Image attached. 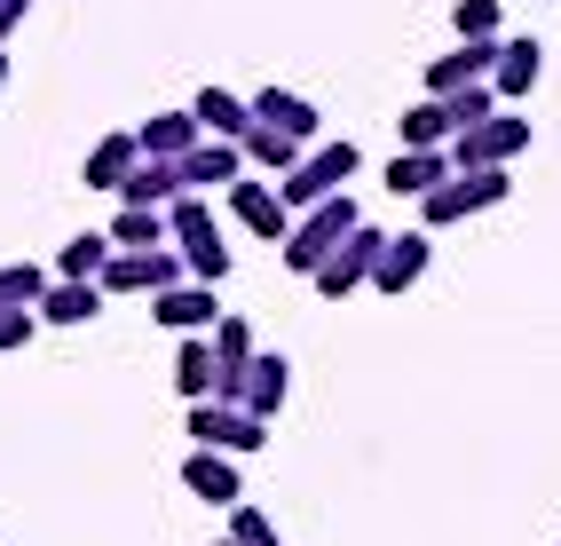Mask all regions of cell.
<instances>
[{
    "label": "cell",
    "instance_id": "9a60e30c",
    "mask_svg": "<svg viewBox=\"0 0 561 546\" xmlns=\"http://www.w3.org/2000/svg\"><path fill=\"white\" fill-rule=\"evenodd\" d=\"M135 143H142V159H167V167H182L206 143V127L191 120V112H159V120H142L135 127Z\"/></svg>",
    "mask_w": 561,
    "mask_h": 546
},
{
    "label": "cell",
    "instance_id": "ba28073f",
    "mask_svg": "<svg viewBox=\"0 0 561 546\" xmlns=\"http://www.w3.org/2000/svg\"><path fill=\"white\" fill-rule=\"evenodd\" d=\"M191 270H182V253L174 246H151V253H111L103 262V294H167V285H182Z\"/></svg>",
    "mask_w": 561,
    "mask_h": 546
},
{
    "label": "cell",
    "instance_id": "8fae6325",
    "mask_svg": "<svg viewBox=\"0 0 561 546\" xmlns=\"http://www.w3.org/2000/svg\"><path fill=\"white\" fill-rule=\"evenodd\" d=\"M151 317L167 325V333H214V325H221V302H214V285L182 277V285H167V294H151Z\"/></svg>",
    "mask_w": 561,
    "mask_h": 546
},
{
    "label": "cell",
    "instance_id": "5bb4252c",
    "mask_svg": "<svg viewBox=\"0 0 561 546\" xmlns=\"http://www.w3.org/2000/svg\"><path fill=\"white\" fill-rule=\"evenodd\" d=\"M182 491L206 499V507H238V499H245L238 459H230V452H191V459H182Z\"/></svg>",
    "mask_w": 561,
    "mask_h": 546
},
{
    "label": "cell",
    "instance_id": "4fadbf2b",
    "mask_svg": "<svg viewBox=\"0 0 561 546\" xmlns=\"http://www.w3.org/2000/svg\"><path fill=\"white\" fill-rule=\"evenodd\" d=\"M253 120L261 127H277V135H293V143H309V151H317V103L309 95H293V88H253Z\"/></svg>",
    "mask_w": 561,
    "mask_h": 546
},
{
    "label": "cell",
    "instance_id": "f1b7e54d",
    "mask_svg": "<svg viewBox=\"0 0 561 546\" xmlns=\"http://www.w3.org/2000/svg\"><path fill=\"white\" fill-rule=\"evenodd\" d=\"M48 270L41 262H0V309H41V294H48Z\"/></svg>",
    "mask_w": 561,
    "mask_h": 546
},
{
    "label": "cell",
    "instance_id": "4316f807",
    "mask_svg": "<svg viewBox=\"0 0 561 546\" xmlns=\"http://www.w3.org/2000/svg\"><path fill=\"white\" fill-rule=\"evenodd\" d=\"M403 151H451V112H443L435 95L403 112Z\"/></svg>",
    "mask_w": 561,
    "mask_h": 546
},
{
    "label": "cell",
    "instance_id": "83f0119b",
    "mask_svg": "<svg viewBox=\"0 0 561 546\" xmlns=\"http://www.w3.org/2000/svg\"><path fill=\"white\" fill-rule=\"evenodd\" d=\"M111 253H119V246H111L103 230H88V238H71V246L56 253V277H80V285H95V277H103V262H111Z\"/></svg>",
    "mask_w": 561,
    "mask_h": 546
},
{
    "label": "cell",
    "instance_id": "7c38bea8",
    "mask_svg": "<svg viewBox=\"0 0 561 546\" xmlns=\"http://www.w3.org/2000/svg\"><path fill=\"white\" fill-rule=\"evenodd\" d=\"M491 64H499V41H459L451 56H435V64H427V95L491 88Z\"/></svg>",
    "mask_w": 561,
    "mask_h": 546
},
{
    "label": "cell",
    "instance_id": "5b68a950",
    "mask_svg": "<svg viewBox=\"0 0 561 546\" xmlns=\"http://www.w3.org/2000/svg\"><path fill=\"white\" fill-rule=\"evenodd\" d=\"M522 151H530V120L491 112L482 127H467V135L451 143V167H459V174H482V167H514Z\"/></svg>",
    "mask_w": 561,
    "mask_h": 546
},
{
    "label": "cell",
    "instance_id": "4dcf8cb0",
    "mask_svg": "<svg viewBox=\"0 0 561 546\" xmlns=\"http://www.w3.org/2000/svg\"><path fill=\"white\" fill-rule=\"evenodd\" d=\"M230 538H238V546H285V538H277V523L261 515L253 499H238V507H230Z\"/></svg>",
    "mask_w": 561,
    "mask_h": 546
},
{
    "label": "cell",
    "instance_id": "7402d4cb",
    "mask_svg": "<svg viewBox=\"0 0 561 546\" xmlns=\"http://www.w3.org/2000/svg\"><path fill=\"white\" fill-rule=\"evenodd\" d=\"M95 309H103V285H80V277H56L48 294H41V309H32V317H41V325H88Z\"/></svg>",
    "mask_w": 561,
    "mask_h": 546
},
{
    "label": "cell",
    "instance_id": "484cf974",
    "mask_svg": "<svg viewBox=\"0 0 561 546\" xmlns=\"http://www.w3.org/2000/svg\"><path fill=\"white\" fill-rule=\"evenodd\" d=\"M119 253H151V246H167V206H119V223L103 230Z\"/></svg>",
    "mask_w": 561,
    "mask_h": 546
},
{
    "label": "cell",
    "instance_id": "9c48e42d",
    "mask_svg": "<svg viewBox=\"0 0 561 546\" xmlns=\"http://www.w3.org/2000/svg\"><path fill=\"white\" fill-rule=\"evenodd\" d=\"M427 262H435V238L427 230H388L380 270H371V294H411V285L427 277Z\"/></svg>",
    "mask_w": 561,
    "mask_h": 546
},
{
    "label": "cell",
    "instance_id": "d4e9b609",
    "mask_svg": "<svg viewBox=\"0 0 561 546\" xmlns=\"http://www.w3.org/2000/svg\"><path fill=\"white\" fill-rule=\"evenodd\" d=\"M285 388H293V364L261 349V356H253V380H245V412H253V420H277Z\"/></svg>",
    "mask_w": 561,
    "mask_h": 546
},
{
    "label": "cell",
    "instance_id": "8992f818",
    "mask_svg": "<svg viewBox=\"0 0 561 546\" xmlns=\"http://www.w3.org/2000/svg\"><path fill=\"white\" fill-rule=\"evenodd\" d=\"M270 444V420H253L245 405H191V452H230V459H245V452H261Z\"/></svg>",
    "mask_w": 561,
    "mask_h": 546
},
{
    "label": "cell",
    "instance_id": "d6986e66",
    "mask_svg": "<svg viewBox=\"0 0 561 546\" xmlns=\"http://www.w3.org/2000/svg\"><path fill=\"white\" fill-rule=\"evenodd\" d=\"M191 120H198L214 143H238V135L253 127V103L230 95V88H198V95H191Z\"/></svg>",
    "mask_w": 561,
    "mask_h": 546
},
{
    "label": "cell",
    "instance_id": "f546056e",
    "mask_svg": "<svg viewBox=\"0 0 561 546\" xmlns=\"http://www.w3.org/2000/svg\"><path fill=\"white\" fill-rule=\"evenodd\" d=\"M435 103L451 112V143H459L467 127H482V120L499 112V95H491V88H459V95H435Z\"/></svg>",
    "mask_w": 561,
    "mask_h": 546
},
{
    "label": "cell",
    "instance_id": "6da1fadb",
    "mask_svg": "<svg viewBox=\"0 0 561 546\" xmlns=\"http://www.w3.org/2000/svg\"><path fill=\"white\" fill-rule=\"evenodd\" d=\"M167 246L182 253V270H191L198 285L230 277V246H221V223H214V206H206L198 191H182V198L167 206Z\"/></svg>",
    "mask_w": 561,
    "mask_h": 546
},
{
    "label": "cell",
    "instance_id": "d590c367",
    "mask_svg": "<svg viewBox=\"0 0 561 546\" xmlns=\"http://www.w3.org/2000/svg\"><path fill=\"white\" fill-rule=\"evenodd\" d=\"M214 546H238V538H230V531H221V538H214Z\"/></svg>",
    "mask_w": 561,
    "mask_h": 546
},
{
    "label": "cell",
    "instance_id": "ac0fdd59",
    "mask_svg": "<svg viewBox=\"0 0 561 546\" xmlns=\"http://www.w3.org/2000/svg\"><path fill=\"white\" fill-rule=\"evenodd\" d=\"M238 151H245V167H253V174H277V182H285L293 167L309 159V143H293V135H277V127H261V120H253V127L238 135Z\"/></svg>",
    "mask_w": 561,
    "mask_h": 546
},
{
    "label": "cell",
    "instance_id": "d6a6232c",
    "mask_svg": "<svg viewBox=\"0 0 561 546\" xmlns=\"http://www.w3.org/2000/svg\"><path fill=\"white\" fill-rule=\"evenodd\" d=\"M32 325H41L32 309H0V356H9V349H24V341H32Z\"/></svg>",
    "mask_w": 561,
    "mask_h": 546
},
{
    "label": "cell",
    "instance_id": "ffe728a7",
    "mask_svg": "<svg viewBox=\"0 0 561 546\" xmlns=\"http://www.w3.org/2000/svg\"><path fill=\"white\" fill-rule=\"evenodd\" d=\"M142 167V143L119 127V135H103L95 151H88V191H127V174Z\"/></svg>",
    "mask_w": 561,
    "mask_h": 546
},
{
    "label": "cell",
    "instance_id": "603a6c76",
    "mask_svg": "<svg viewBox=\"0 0 561 546\" xmlns=\"http://www.w3.org/2000/svg\"><path fill=\"white\" fill-rule=\"evenodd\" d=\"M245 174V151H238V143H198V151L191 159H182V182H191V191H206V182H221V191H230V182Z\"/></svg>",
    "mask_w": 561,
    "mask_h": 546
},
{
    "label": "cell",
    "instance_id": "3957f363",
    "mask_svg": "<svg viewBox=\"0 0 561 546\" xmlns=\"http://www.w3.org/2000/svg\"><path fill=\"white\" fill-rule=\"evenodd\" d=\"M356 223H364V214H356V198H348V191H341V198H324V206H309V214H293L285 270H293V277H317V270H324V253L341 246Z\"/></svg>",
    "mask_w": 561,
    "mask_h": 546
},
{
    "label": "cell",
    "instance_id": "836d02e7",
    "mask_svg": "<svg viewBox=\"0 0 561 546\" xmlns=\"http://www.w3.org/2000/svg\"><path fill=\"white\" fill-rule=\"evenodd\" d=\"M24 9H32V0H0V48H9V32L24 24Z\"/></svg>",
    "mask_w": 561,
    "mask_h": 546
},
{
    "label": "cell",
    "instance_id": "7a4b0ae2",
    "mask_svg": "<svg viewBox=\"0 0 561 546\" xmlns=\"http://www.w3.org/2000/svg\"><path fill=\"white\" fill-rule=\"evenodd\" d=\"M506 167H482V174H451L443 191H427L420 198V230L435 238V230H451V223H474V214H491V206H506Z\"/></svg>",
    "mask_w": 561,
    "mask_h": 546
},
{
    "label": "cell",
    "instance_id": "1f68e13d",
    "mask_svg": "<svg viewBox=\"0 0 561 546\" xmlns=\"http://www.w3.org/2000/svg\"><path fill=\"white\" fill-rule=\"evenodd\" d=\"M451 24H459V41H499V0H459Z\"/></svg>",
    "mask_w": 561,
    "mask_h": 546
},
{
    "label": "cell",
    "instance_id": "30bf717a",
    "mask_svg": "<svg viewBox=\"0 0 561 546\" xmlns=\"http://www.w3.org/2000/svg\"><path fill=\"white\" fill-rule=\"evenodd\" d=\"M230 214H238L253 238H270V246H285V238H293V214H285V198H277V182L238 174V182H230Z\"/></svg>",
    "mask_w": 561,
    "mask_h": 546
},
{
    "label": "cell",
    "instance_id": "52a82bcc",
    "mask_svg": "<svg viewBox=\"0 0 561 546\" xmlns=\"http://www.w3.org/2000/svg\"><path fill=\"white\" fill-rule=\"evenodd\" d=\"M380 246H388V230L356 223L341 246L324 253V270H317V294H324V302H348L356 285H371V270H380Z\"/></svg>",
    "mask_w": 561,
    "mask_h": 546
},
{
    "label": "cell",
    "instance_id": "e0dca14e",
    "mask_svg": "<svg viewBox=\"0 0 561 546\" xmlns=\"http://www.w3.org/2000/svg\"><path fill=\"white\" fill-rule=\"evenodd\" d=\"M538 64H546V48L538 41H499V64H491V95L499 103H522L538 88Z\"/></svg>",
    "mask_w": 561,
    "mask_h": 546
},
{
    "label": "cell",
    "instance_id": "277c9868",
    "mask_svg": "<svg viewBox=\"0 0 561 546\" xmlns=\"http://www.w3.org/2000/svg\"><path fill=\"white\" fill-rule=\"evenodd\" d=\"M356 167H364L356 143H317V151L277 182L285 214H309V206H324V198H341V182H356Z\"/></svg>",
    "mask_w": 561,
    "mask_h": 546
},
{
    "label": "cell",
    "instance_id": "44dd1931",
    "mask_svg": "<svg viewBox=\"0 0 561 546\" xmlns=\"http://www.w3.org/2000/svg\"><path fill=\"white\" fill-rule=\"evenodd\" d=\"M174 396H182V405H214V341L206 333H182V349H174Z\"/></svg>",
    "mask_w": 561,
    "mask_h": 546
},
{
    "label": "cell",
    "instance_id": "e575fe53",
    "mask_svg": "<svg viewBox=\"0 0 561 546\" xmlns=\"http://www.w3.org/2000/svg\"><path fill=\"white\" fill-rule=\"evenodd\" d=\"M0 88H9V48H0Z\"/></svg>",
    "mask_w": 561,
    "mask_h": 546
},
{
    "label": "cell",
    "instance_id": "2e32d148",
    "mask_svg": "<svg viewBox=\"0 0 561 546\" xmlns=\"http://www.w3.org/2000/svg\"><path fill=\"white\" fill-rule=\"evenodd\" d=\"M459 167H451V151H396L388 159V191L396 198H427V191H443Z\"/></svg>",
    "mask_w": 561,
    "mask_h": 546
},
{
    "label": "cell",
    "instance_id": "cb8c5ba5",
    "mask_svg": "<svg viewBox=\"0 0 561 546\" xmlns=\"http://www.w3.org/2000/svg\"><path fill=\"white\" fill-rule=\"evenodd\" d=\"M191 182H182V167H167V159H142L135 174H127V191H119V206H174Z\"/></svg>",
    "mask_w": 561,
    "mask_h": 546
}]
</instances>
